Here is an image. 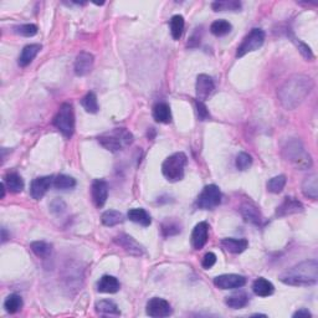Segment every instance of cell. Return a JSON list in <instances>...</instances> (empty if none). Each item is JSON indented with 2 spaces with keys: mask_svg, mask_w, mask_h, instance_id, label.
<instances>
[{
  "mask_svg": "<svg viewBox=\"0 0 318 318\" xmlns=\"http://www.w3.org/2000/svg\"><path fill=\"white\" fill-rule=\"evenodd\" d=\"M313 89V81L306 75H294L278 90L280 103L287 111L297 108L307 98Z\"/></svg>",
  "mask_w": 318,
  "mask_h": 318,
  "instance_id": "cell-1",
  "label": "cell"
},
{
  "mask_svg": "<svg viewBox=\"0 0 318 318\" xmlns=\"http://www.w3.org/2000/svg\"><path fill=\"white\" fill-rule=\"evenodd\" d=\"M280 281L288 286H312L318 281V263L306 260L290 267L280 275Z\"/></svg>",
  "mask_w": 318,
  "mask_h": 318,
  "instance_id": "cell-2",
  "label": "cell"
},
{
  "mask_svg": "<svg viewBox=\"0 0 318 318\" xmlns=\"http://www.w3.org/2000/svg\"><path fill=\"white\" fill-rule=\"evenodd\" d=\"M97 140L107 151L118 152L132 144V142H133V134L126 128H114L98 136Z\"/></svg>",
  "mask_w": 318,
  "mask_h": 318,
  "instance_id": "cell-3",
  "label": "cell"
},
{
  "mask_svg": "<svg viewBox=\"0 0 318 318\" xmlns=\"http://www.w3.org/2000/svg\"><path fill=\"white\" fill-rule=\"evenodd\" d=\"M283 157L287 162L291 163L295 168L300 170L308 169L312 167L311 156L298 139H292L287 142V144L283 147Z\"/></svg>",
  "mask_w": 318,
  "mask_h": 318,
  "instance_id": "cell-4",
  "label": "cell"
},
{
  "mask_svg": "<svg viewBox=\"0 0 318 318\" xmlns=\"http://www.w3.org/2000/svg\"><path fill=\"white\" fill-rule=\"evenodd\" d=\"M188 158L183 152H178L168 157L162 164V173L167 178V181L176 183L184 178L185 167H187Z\"/></svg>",
  "mask_w": 318,
  "mask_h": 318,
  "instance_id": "cell-5",
  "label": "cell"
},
{
  "mask_svg": "<svg viewBox=\"0 0 318 318\" xmlns=\"http://www.w3.org/2000/svg\"><path fill=\"white\" fill-rule=\"evenodd\" d=\"M53 126L64 134V137L71 138L75 132V113L70 103H64L53 118Z\"/></svg>",
  "mask_w": 318,
  "mask_h": 318,
  "instance_id": "cell-6",
  "label": "cell"
},
{
  "mask_svg": "<svg viewBox=\"0 0 318 318\" xmlns=\"http://www.w3.org/2000/svg\"><path fill=\"white\" fill-rule=\"evenodd\" d=\"M265 43V33L261 29H252L244 38L243 43L238 47L236 57H243L246 53L256 51Z\"/></svg>",
  "mask_w": 318,
  "mask_h": 318,
  "instance_id": "cell-7",
  "label": "cell"
},
{
  "mask_svg": "<svg viewBox=\"0 0 318 318\" xmlns=\"http://www.w3.org/2000/svg\"><path fill=\"white\" fill-rule=\"evenodd\" d=\"M221 203V191L215 184L207 185L196 199V207L203 210H212Z\"/></svg>",
  "mask_w": 318,
  "mask_h": 318,
  "instance_id": "cell-8",
  "label": "cell"
},
{
  "mask_svg": "<svg viewBox=\"0 0 318 318\" xmlns=\"http://www.w3.org/2000/svg\"><path fill=\"white\" fill-rule=\"evenodd\" d=\"M114 244L118 245L120 247H122L126 252L132 256H140L144 255V247L142 246L134 238H132L128 234H120L116 238L113 239Z\"/></svg>",
  "mask_w": 318,
  "mask_h": 318,
  "instance_id": "cell-9",
  "label": "cell"
},
{
  "mask_svg": "<svg viewBox=\"0 0 318 318\" xmlns=\"http://www.w3.org/2000/svg\"><path fill=\"white\" fill-rule=\"evenodd\" d=\"M147 314L149 317L154 318H162L168 317L171 314V307L168 301L164 298L154 297L149 300L147 303Z\"/></svg>",
  "mask_w": 318,
  "mask_h": 318,
  "instance_id": "cell-10",
  "label": "cell"
},
{
  "mask_svg": "<svg viewBox=\"0 0 318 318\" xmlns=\"http://www.w3.org/2000/svg\"><path fill=\"white\" fill-rule=\"evenodd\" d=\"M245 283H246V278L244 276L235 274H225L214 278V285L220 290L240 288V287L245 286Z\"/></svg>",
  "mask_w": 318,
  "mask_h": 318,
  "instance_id": "cell-11",
  "label": "cell"
},
{
  "mask_svg": "<svg viewBox=\"0 0 318 318\" xmlns=\"http://www.w3.org/2000/svg\"><path fill=\"white\" fill-rule=\"evenodd\" d=\"M215 85H214L213 78L209 75L201 74L196 77L195 83V92H196V100L204 101L213 94Z\"/></svg>",
  "mask_w": 318,
  "mask_h": 318,
  "instance_id": "cell-12",
  "label": "cell"
},
{
  "mask_svg": "<svg viewBox=\"0 0 318 318\" xmlns=\"http://www.w3.org/2000/svg\"><path fill=\"white\" fill-rule=\"evenodd\" d=\"M91 194L95 205L100 209V208H102L106 204L107 198H108V184L105 181H102V179H96L92 183Z\"/></svg>",
  "mask_w": 318,
  "mask_h": 318,
  "instance_id": "cell-13",
  "label": "cell"
},
{
  "mask_svg": "<svg viewBox=\"0 0 318 318\" xmlns=\"http://www.w3.org/2000/svg\"><path fill=\"white\" fill-rule=\"evenodd\" d=\"M95 64V57L92 53L82 51L77 55L75 60V74L77 76H86L87 74H90L94 67Z\"/></svg>",
  "mask_w": 318,
  "mask_h": 318,
  "instance_id": "cell-14",
  "label": "cell"
},
{
  "mask_svg": "<svg viewBox=\"0 0 318 318\" xmlns=\"http://www.w3.org/2000/svg\"><path fill=\"white\" fill-rule=\"evenodd\" d=\"M53 184V178L52 177H40V178L34 179L30 185V194L34 199L36 200H40L41 198L47 193V190L50 189V187Z\"/></svg>",
  "mask_w": 318,
  "mask_h": 318,
  "instance_id": "cell-15",
  "label": "cell"
},
{
  "mask_svg": "<svg viewBox=\"0 0 318 318\" xmlns=\"http://www.w3.org/2000/svg\"><path fill=\"white\" fill-rule=\"evenodd\" d=\"M209 236V225L205 221L196 224L191 233V245L195 250H200L205 246Z\"/></svg>",
  "mask_w": 318,
  "mask_h": 318,
  "instance_id": "cell-16",
  "label": "cell"
},
{
  "mask_svg": "<svg viewBox=\"0 0 318 318\" xmlns=\"http://www.w3.org/2000/svg\"><path fill=\"white\" fill-rule=\"evenodd\" d=\"M240 213L245 219V221H247V223L256 225V226H258L263 223V216H261L260 210L251 203H244L240 208Z\"/></svg>",
  "mask_w": 318,
  "mask_h": 318,
  "instance_id": "cell-17",
  "label": "cell"
},
{
  "mask_svg": "<svg viewBox=\"0 0 318 318\" xmlns=\"http://www.w3.org/2000/svg\"><path fill=\"white\" fill-rule=\"evenodd\" d=\"M301 212H303V205L300 201L296 200L295 198H285L282 204L276 210V215L283 218V216L292 215V214H297Z\"/></svg>",
  "mask_w": 318,
  "mask_h": 318,
  "instance_id": "cell-18",
  "label": "cell"
},
{
  "mask_svg": "<svg viewBox=\"0 0 318 318\" xmlns=\"http://www.w3.org/2000/svg\"><path fill=\"white\" fill-rule=\"evenodd\" d=\"M121 283L114 276L105 275L100 278L97 283V291L102 294H116L120 291Z\"/></svg>",
  "mask_w": 318,
  "mask_h": 318,
  "instance_id": "cell-19",
  "label": "cell"
},
{
  "mask_svg": "<svg viewBox=\"0 0 318 318\" xmlns=\"http://www.w3.org/2000/svg\"><path fill=\"white\" fill-rule=\"evenodd\" d=\"M221 245L227 252H232V254H241L249 247V243H247L246 239H223Z\"/></svg>",
  "mask_w": 318,
  "mask_h": 318,
  "instance_id": "cell-20",
  "label": "cell"
},
{
  "mask_svg": "<svg viewBox=\"0 0 318 318\" xmlns=\"http://www.w3.org/2000/svg\"><path fill=\"white\" fill-rule=\"evenodd\" d=\"M41 50V45L40 44H30L26 45V46L22 49V51L19 56V66L20 67H26L34 59L38 56V53L40 52Z\"/></svg>",
  "mask_w": 318,
  "mask_h": 318,
  "instance_id": "cell-21",
  "label": "cell"
},
{
  "mask_svg": "<svg viewBox=\"0 0 318 318\" xmlns=\"http://www.w3.org/2000/svg\"><path fill=\"white\" fill-rule=\"evenodd\" d=\"M317 174L313 173L308 176L302 183V193L306 198L316 200L318 196V183H317Z\"/></svg>",
  "mask_w": 318,
  "mask_h": 318,
  "instance_id": "cell-22",
  "label": "cell"
},
{
  "mask_svg": "<svg viewBox=\"0 0 318 318\" xmlns=\"http://www.w3.org/2000/svg\"><path fill=\"white\" fill-rule=\"evenodd\" d=\"M252 290H254L256 296L269 297L274 294L275 287L270 281H267L266 278L258 277L256 278L254 283H252Z\"/></svg>",
  "mask_w": 318,
  "mask_h": 318,
  "instance_id": "cell-23",
  "label": "cell"
},
{
  "mask_svg": "<svg viewBox=\"0 0 318 318\" xmlns=\"http://www.w3.org/2000/svg\"><path fill=\"white\" fill-rule=\"evenodd\" d=\"M153 117L157 122L159 123H170L171 121V112L169 105L164 102L157 103L153 108Z\"/></svg>",
  "mask_w": 318,
  "mask_h": 318,
  "instance_id": "cell-24",
  "label": "cell"
},
{
  "mask_svg": "<svg viewBox=\"0 0 318 318\" xmlns=\"http://www.w3.org/2000/svg\"><path fill=\"white\" fill-rule=\"evenodd\" d=\"M127 216L131 221H133V223H136V224L142 225V226H144V227L149 226V225H151V223H152L149 214L146 212L144 209H142V208L131 209L128 212Z\"/></svg>",
  "mask_w": 318,
  "mask_h": 318,
  "instance_id": "cell-25",
  "label": "cell"
},
{
  "mask_svg": "<svg viewBox=\"0 0 318 318\" xmlns=\"http://www.w3.org/2000/svg\"><path fill=\"white\" fill-rule=\"evenodd\" d=\"M5 185L11 193H20L24 189V181L19 174L16 173H9L5 176L4 181Z\"/></svg>",
  "mask_w": 318,
  "mask_h": 318,
  "instance_id": "cell-26",
  "label": "cell"
},
{
  "mask_svg": "<svg viewBox=\"0 0 318 318\" xmlns=\"http://www.w3.org/2000/svg\"><path fill=\"white\" fill-rule=\"evenodd\" d=\"M226 306H229L230 308L239 309L246 307L247 303H249V296H247L245 292H238V294H234L232 296L226 297L225 300Z\"/></svg>",
  "mask_w": 318,
  "mask_h": 318,
  "instance_id": "cell-27",
  "label": "cell"
},
{
  "mask_svg": "<svg viewBox=\"0 0 318 318\" xmlns=\"http://www.w3.org/2000/svg\"><path fill=\"white\" fill-rule=\"evenodd\" d=\"M212 8L214 11H239L241 9V3L238 0H216Z\"/></svg>",
  "mask_w": 318,
  "mask_h": 318,
  "instance_id": "cell-28",
  "label": "cell"
},
{
  "mask_svg": "<svg viewBox=\"0 0 318 318\" xmlns=\"http://www.w3.org/2000/svg\"><path fill=\"white\" fill-rule=\"evenodd\" d=\"M30 249L38 257L47 258L52 252V245L45 241H34L30 244Z\"/></svg>",
  "mask_w": 318,
  "mask_h": 318,
  "instance_id": "cell-29",
  "label": "cell"
},
{
  "mask_svg": "<svg viewBox=\"0 0 318 318\" xmlns=\"http://www.w3.org/2000/svg\"><path fill=\"white\" fill-rule=\"evenodd\" d=\"M169 25H170V33H171V36H173V39L174 40H179V39L182 38L183 32H184V25H185L184 18H183L182 15L171 16Z\"/></svg>",
  "mask_w": 318,
  "mask_h": 318,
  "instance_id": "cell-30",
  "label": "cell"
},
{
  "mask_svg": "<svg viewBox=\"0 0 318 318\" xmlns=\"http://www.w3.org/2000/svg\"><path fill=\"white\" fill-rule=\"evenodd\" d=\"M96 311L102 314H121L120 308L113 301L111 300H102L96 303Z\"/></svg>",
  "mask_w": 318,
  "mask_h": 318,
  "instance_id": "cell-31",
  "label": "cell"
},
{
  "mask_svg": "<svg viewBox=\"0 0 318 318\" xmlns=\"http://www.w3.org/2000/svg\"><path fill=\"white\" fill-rule=\"evenodd\" d=\"M102 224L106 226H116L123 221V215L117 210H107L101 216Z\"/></svg>",
  "mask_w": 318,
  "mask_h": 318,
  "instance_id": "cell-32",
  "label": "cell"
},
{
  "mask_svg": "<svg viewBox=\"0 0 318 318\" xmlns=\"http://www.w3.org/2000/svg\"><path fill=\"white\" fill-rule=\"evenodd\" d=\"M53 187H55L56 189L60 190L74 189L76 187V181L72 177L60 174V176H57L56 178H53Z\"/></svg>",
  "mask_w": 318,
  "mask_h": 318,
  "instance_id": "cell-33",
  "label": "cell"
},
{
  "mask_svg": "<svg viewBox=\"0 0 318 318\" xmlns=\"http://www.w3.org/2000/svg\"><path fill=\"white\" fill-rule=\"evenodd\" d=\"M233 26L226 20H215L210 25V32L215 36H225L232 32Z\"/></svg>",
  "mask_w": 318,
  "mask_h": 318,
  "instance_id": "cell-34",
  "label": "cell"
},
{
  "mask_svg": "<svg viewBox=\"0 0 318 318\" xmlns=\"http://www.w3.org/2000/svg\"><path fill=\"white\" fill-rule=\"evenodd\" d=\"M4 307L9 313H16V312L20 311L22 307V298L16 294L10 295V296H8L7 300H5Z\"/></svg>",
  "mask_w": 318,
  "mask_h": 318,
  "instance_id": "cell-35",
  "label": "cell"
},
{
  "mask_svg": "<svg viewBox=\"0 0 318 318\" xmlns=\"http://www.w3.org/2000/svg\"><path fill=\"white\" fill-rule=\"evenodd\" d=\"M81 106L86 109V112L89 113H97L98 111V102H97V96L94 92H89L85 97L81 100Z\"/></svg>",
  "mask_w": 318,
  "mask_h": 318,
  "instance_id": "cell-36",
  "label": "cell"
},
{
  "mask_svg": "<svg viewBox=\"0 0 318 318\" xmlns=\"http://www.w3.org/2000/svg\"><path fill=\"white\" fill-rule=\"evenodd\" d=\"M181 232H182V229L178 221L169 220V219H168V220H165L164 223L162 224V234L164 238L176 236V235H178Z\"/></svg>",
  "mask_w": 318,
  "mask_h": 318,
  "instance_id": "cell-37",
  "label": "cell"
},
{
  "mask_svg": "<svg viewBox=\"0 0 318 318\" xmlns=\"http://www.w3.org/2000/svg\"><path fill=\"white\" fill-rule=\"evenodd\" d=\"M285 185H286V177L277 176V177H274V178H271L269 182H267V190H269L270 193L278 194L283 190Z\"/></svg>",
  "mask_w": 318,
  "mask_h": 318,
  "instance_id": "cell-38",
  "label": "cell"
},
{
  "mask_svg": "<svg viewBox=\"0 0 318 318\" xmlns=\"http://www.w3.org/2000/svg\"><path fill=\"white\" fill-rule=\"evenodd\" d=\"M235 165L239 170H246L249 169L252 165V158L250 154L245 153V152H241V153L238 154L235 160Z\"/></svg>",
  "mask_w": 318,
  "mask_h": 318,
  "instance_id": "cell-39",
  "label": "cell"
},
{
  "mask_svg": "<svg viewBox=\"0 0 318 318\" xmlns=\"http://www.w3.org/2000/svg\"><path fill=\"white\" fill-rule=\"evenodd\" d=\"M15 33L25 36V38H32V36H35L38 34V26L34 24H24L20 26H16Z\"/></svg>",
  "mask_w": 318,
  "mask_h": 318,
  "instance_id": "cell-40",
  "label": "cell"
},
{
  "mask_svg": "<svg viewBox=\"0 0 318 318\" xmlns=\"http://www.w3.org/2000/svg\"><path fill=\"white\" fill-rule=\"evenodd\" d=\"M295 43H296L301 55H302L306 60H313L314 56H313V53H312V50L308 47V45L302 43L301 40H297V39H295Z\"/></svg>",
  "mask_w": 318,
  "mask_h": 318,
  "instance_id": "cell-41",
  "label": "cell"
},
{
  "mask_svg": "<svg viewBox=\"0 0 318 318\" xmlns=\"http://www.w3.org/2000/svg\"><path fill=\"white\" fill-rule=\"evenodd\" d=\"M195 106H196V112H198V118L200 121H205L210 117L209 111H208L207 106L204 105L203 101H195Z\"/></svg>",
  "mask_w": 318,
  "mask_h": 318,
  "instance_id": "cell-42",
  "label": "cell"
},
{
  "mask_svg": "<svg viewBox=\"0 0 318 318\" xmlns=\"http://www.w3.org/2000/svg\"><path fill=\"white\" fill-rule=\"evenodd\" d=\"M216 263V255L214 254V252H207V254L204 255V257H203V261H201V265L204 269H212V267L215 265Z\"/></svg>",
  "mask_w": 318,
  "mask_h": 318,
  "instance_id": "cell-43",
  "label": "cell"
},
{
  "mask_svg": "<svg viewBox=\"0 0 318 318\" xmlns=\"http://www.w3.org/2000/svg\"><path fill=\"white\" fill-rule=\"evenodd\" d=\"M50 209L53 214H61L66 210V204L61 199H55L50 204Z\"/></svg>",
  "mask_w": 318,
  "mask_h": 318,
  "instance_id": "cell-44",
  "label": "cell"
},
{
  "mask_svg": "<svg viewBox=\"0 0 318 318\" xmlns=\"http://www.w3.org/2000/svg\"><path fill=\"white\" fill-rule=\"evenodd\" d=\"M200 44V35H199V32L196 30L195 33L189 38V41H188V47H196Z\"/></svg>",
  "mask_w": 318,
  "mask_h": 318,
  "instance_id": "cell-45",
  "label": "cell"
},
{
  "mask_svg": "<svg viewBox=\"0 0 318 318\" xmlns=\"http://www.w3.org/2000/svg\"><path fill=\"white\" fill-rule=\"evenodd\" d=\"M312 314H311V312L308 311V309H306V308H301V309H298L297 312H295L294 313V317L295 318H309L311 317Z\"/></svg>",
  "mask_w": 318,
  "mask_h": 318,
  "instance_id": "cell-46",
  "label": "cell"
},
{
  "mask_svg": "<svg viewBox=\"0 0 318 318\" xmlns=\"http://www.w3.org/2000/svg\"><path fill=\"white\" fill-rule=\"evenodd\" d=\"M9 238H10V236H9ZM9 238H8L7 230H5V229H2V239H3L2 241H3V243H5V241H7L8 239H9Z\"/></svg>",
  "mask_w": 318,
  "mask_h": 318,
  "instance_id": "cell-47",
  "label": "cell"
}]
</instances>
